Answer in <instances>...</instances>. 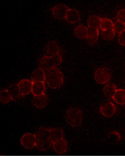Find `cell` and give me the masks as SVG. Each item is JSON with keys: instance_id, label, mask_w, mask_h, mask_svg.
<instances>
[{"instance_id": "1", "label": "cell", "mask_w": 125, "mask_h": 156, "mask_svg": "<svg viewBox=\"0 0 125 156\" xmlns=\"http://www.w3.org/2000/svg\"><path fill=\"white\" fill-rule=\"evenodd\" d=\"M35 134L36 148L42 152L48 151L53 144L50 137L49 128L41 127L36 130Z\"/></svg>"}, {"instance_id": "2", "label": "cell", "mask_w": 125, "mask_h": 156, "mask_svg": "<svg viewBox=\"0 0 125 156\" xmlns=\"http://www.w3.org/2000/svg\"><path fill=\"white\" fill-rule=\"evenodd\" d=\"M46 72V82L51 89L60 88L64 83V76L57 67H54Z\"/></svg>"}, {"instance_id": "3", "label": "cell", "mask_w": 125, "mask_h": 156, "mask_svg": "<svg viewBox=\"0 0 125 156\" xmlns=\"http://www.w3.org/2000/svg\"><path fill=\"white\" fill-rule=\"evenodd\" d=\"M65 118L67 123L72 127H79L83 119V112L77 108H71L66 111Z\"/></svg>"}, {"instance_id": "4", "label": "cell", "mask_w": 125, "mask_h": 156, "mask_svg": "<svg viewBox=\"0 0 125 156\" xmlns=\"http://www.w3.org/2000/svg\"><path fill=\"white\" fill-rule=\"evenodd\" d=\"M62 55L55 56L44 55L39 59V67L42 69L45 72L54 67H57L62 63Z\"/></svg>"}, {"instance_id": "5", "label": "cell", "mask_w": 125, "mask_h": 156, "mask_svg": "<svg viewBox=\"0 0 125 156\" xmlns=\"http://www.w3.org/2000/svg\"><path fill=\"white\" fill-rule=\"evenodd\" d=\"M112 72L107 68H98L94 73L95 80L98 84L107 83L111 80Z\"/></svg>"}, {"instance_id": "6", "label": "cell", "mask_w": 125, "mask_h": 156, "mask_svg": "<svg viewBox=\"0 0 125 156\" xmlns=\"http://www.w3.org/2000/svg\"><path fill=\"white\" fill-rule=\"evenodd\" d=\"M20 145L26 150H32L36 147V137L35 134L27 133L20 139Z\"/></svg>"}, {"instance_id": "7", "label": "cell", "mask_w": 125, "mask_h": 156, "mask_svg": "<svg viewBox=\"0 0 125 156\" xmlns=\"http://www.w3.org/2000/svg\"><path fill=\"white\" fill-rule=\"evenodd\" d=\"M70 8L64 4H58L51 9L53 16L56 19L63 20L66 19Z\"/></svg>"}, {"instance_id": "8", "label": "cell", "mask_w": 125, "mask_h": 156, "mask_svg": "<svg viewBox=\"0 0 125 156\" xmlns=\"http://www.w3.org/2000/svg\"><path fill=\"white\" fill-rule=\"evenodd\" d=\"M44 50L46 56H55L62 55L61 47L55 41L48 42L45 46Z\"/></svg>"}, {"instance_id": "9", "label": "cell", "mask_w": 125, "mask_h": 156, "mask_svg": "<svg viewBox=\"0 0 125 156\" xmlns=\"http://www.w3.org/2000/svg\"><path fill=\"white\" fill-rule=\"evenodd\" d=\"M99 110L102 115L107 118H110L116 114V108L113 103L107 102L101 105Z\"/></svg>"}, {"instance_id": "10", "label": "cell", "mask_w": 125, "mask_h": 156, "mask_svg": "<svg viewBox=\"0 0 125 156\" xmlns=\"http://www.w3.org/2000/svg\"><path fill=\"white\" fill-rule=\"evenodd\" d=\"M99 37L98 29L96 28L87 27V43L90 46L95 45L97 42Z\"/></svg>"}, {"instance_id": "11", "label": "cell", "mask_w": 125, "mask_h": 156, "mask_svg": "<svg viewBox=\"0 0 125 156\" xmlns=\"http://www.w3.org/2000/svg\"><path fill=\"white\" fill-rule=\"evenodd\" d=\"M48 102L49 98L45 94L38 96H34L32 98V104L38 109L45 108L48 105Z\"/></svg>"}, {"instance_id": "12", "label": "cell", "mask_w": 125, "mask_h": 156, "mask_svg": "<svg viewBox=\"0 0 125 156\" xmlns=\"http://www.w3.org/2000/svg\"><path fill=\"white\" fill-rule=\"evenodd\" d=\"M19 89L22 96L28 95L31 93L32 82L28 79H23L18 83Z\"/></svg>"}, {"instance_id": "13", "label": "cell", "mask_w": 125, "mask_h": 156, "mask_svg": "<svg viewBox=\"0 0 125 156\" xmlns=\"http://www.w3.org/2000/svg\"><path fill=\"white\" fill-rule=\"evenodd\" d=\"M53 146L55 152L59 154H65L68 148V143L64 138L54 142Z\"/></svg>"}, {"instance_id": "14", "label": "cell", "mask_w": 125, "mask_h": 156, "mask_svg": "<svg viewBox=\"0 0 125 156\" xmlns=\"http://www.w3.org/2000/svg\"><path fill=\"white\" fill-rule=\"evenodd\" d=\"M81 14L79 11L73 8H70L66 16L67 22L71 24H75L81 20Z\"/></svg>"}, {"instance_id": "15", "label": "cell", "mask_w": 125, "mask_h": 156, "mask_svg": "<svg viewBox=\"0 0 125 156\" xmlns=\"http://www.w3.org/2000/svg\"><path fill=\"white\" fill-rule=\"evenodd\" d=\"M31 81L32 83L46 81V72L42 69L38 67L32 72L31 75Z\"/></svg>"}, {"instance_id": "16", "label": "cell", "mask_w": 125, "mask_h": 156, "mask_svg": "<svg viewBox=\"0 0 125 156\" xmlns=\"http://www.w3.org/2000/svg\"><path fill=\"white\" fill-rule=\"evenodd\" d=\"M49 133L53 144L58 140L64 138V132L61 128H49Z\"/></svg>"}, {"instance_id": "17", "label": "cell", "mask_w": 125, "mask_h": 156, "mask_svg": "<svg viewBox=\"0 0 125 156\" xmlns=\"http://www.w3.org/2000/svg\"><path fill=\"white\" fill-rule=\"evenodd\" d=\"M46 89V87L45 82H33L32 83L31 93L34 96H38L45 94Z\"/></svg>"}, {"instance_id": "18", "label": "cell", "mask_w": 125, "mask_h": 156, "mask_svg": "<svg viewBox=\"0 0 125 156\" xmlns=\"http://www.w3.org/2000/svg\"><path fill=\"white\" fill-rule=\"evenodd\" d=\"M6 89L10 93L13 101H17L23 97L19 89L18 83L12 84Z\"/></svg>"}, {"instance_id": "19", "label": "cell", "mask_w": 125, "mask_h": 156, "mask_svg": "<svg viewBox=\"0 0 125 156\" xmlns=\"http://www.w3.org/2000/svg\"><path fill=\"white\" fill-rule=\"evenodd\" d=\"M116 90V87L114 83L112 82L107 83L103 89V93L107 99L112 98Z\"/></svg>"}, {"instance_id": "20", "label": "cell", "mask_w": 125, "mask_h": 156, "mask_svg": "<svg viewBox=\"0 0 125 156\" xmlns=\"http://www.w3.org/2000/svg\"><path fill=\"white\" fill-rule=\"evenodd\" d=\"M87 28L83 25H79L75 28L74 34L75 36L81 40L86 39Z\"/></svg>"}, {"instance_id": "21", "label": "cell", "mask_w": 125, "mask_h": 156, "mask_svg": "<svg viewBox=\"0 0 125 156\" xmlns=\"http://www.w3.org/2000/svg\"><path fill=\"white\" fill-rule=\"evenodd\" d=\"M113 100L116 104L119 105L125 104V90L118 89L112 97Z\"/></svg>"}, {"instance_id": "22", "label": "cell", "mask_w": 125, "mask_h": 156, "mask_svg": "<svg viewBox=\"0 0 125 156\" xmlns=\"http://www.w3.org/2000/svg\"><path fill=\"white\" fill-rule=\"evenodd\" d=\"M101 22V18L97 16L91 15L87 20L88 27L99 29Z\"/></svg>"}, {"instance_id": "23", "label": "cell", "mask_w": 125, "mask_h": 156, "mask_svg": "<svg viewBox=\"0 0 125 156\" xmlns=\"http://www.w3.org/2000/svg\"><path fill=\"white\" fill-rule=\"evenodd\" d=\"M0 100L1 103L3 105L8 104L9 102L13 101V98L7 89L2 90L0 92Z\"/></svg>"}, {"instance_id": "24", "label": "cell", "mask_w": 125, "mask_h": 156, "mask_svg": "<svg viewBox=\"0 0 125 156\" xmlns=\"http://www.w3.org/2000/svg\"><path fill=\"white\" fill-rule=\"evenodd\" d=\"M101 30H107L108 29H113L114 24L111 20L106 18H101L100 28Z\"/></svg>"}, {"instance_id": "25", "label": "cell", "mask_w": 125, "mask_h": 156, "mask_svg": "<svg viewBox=\"0 0 125 156\" xmlns=\"http://www.w3.org/2000/svg\"><path fill=\"white\" fill-rule=\"evenodd\" d=\"M115 33L114 29H108L107 30H101V37L106 41L112 40L115 36Z\"/></svg>"}, {"instance_id": "26", "label": "cell", "mask_w": 125, "mask_h": 156, "mask_svg": "<svg viewBox=\"0 0 125 156\" xmlns=\"http://www.w3.org/2000/svg\"><path fill=\"white\" fill-rule=\"evenodd\" d=\"M113 29L115 32L120 34L125 30V24L117 20L114 24Z\"/></svg>"}, {"instance_id": "27", "label": "cell", "mask_w": 125, "mask_h": 156, "mask_svg": "<svg viewBox=\"0 0 125 156\" xmlns=\"http://www.w3.org/2000/svg\"><path fill=\"white\" fill-rule=\"evenodd\" d=\"M117 20L125 24V9L119 10L117 13Z\"/></svg>"}, {"instance_id": "28", "label": "cell", "mask_w": 125, "mask_h": 156, "mask_svg": "<svg viewBox=\"0 0 125 156\" xmlns=\"http://www.w3.org/2000/svg\"><path fill=\"white\" fill-rule=\"evenodd\" d=\"M118 42L121 45L125 46V30L119 34Z\"/></svg>"}]
</instances>
